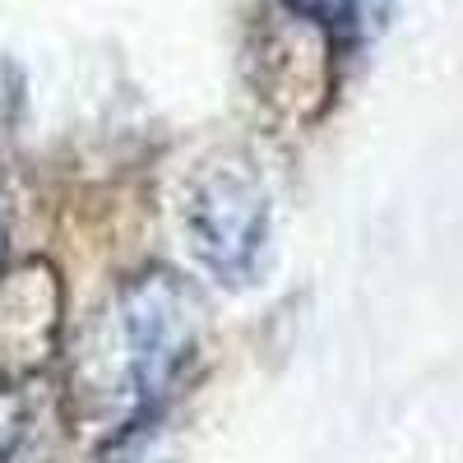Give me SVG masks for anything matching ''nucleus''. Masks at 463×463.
I'll use <instances>...</instances> for the list:
<instances>
[{"instance_id": "obj_5", "label": "nucleus", "mask_w": 463, "mask_h": 463, "mask_svg": "<svg viewBox=\"0 0 463 463\" xmlns=\"http://www.w3.org/2000/svg\"><path fill=\"white\" fill-rule=\"evenodd\" d=\"M0 264H5V213H0Z\"/></svg>"}, {"instance_id": "obj_4", "label": "nucleus", "mask_w": 463, "mask_h": 463, "mask_svg": "<svg viewBox=\"0 0 463 463\" xmlns=\"http://www.w3.org/2000/svg\"><path fill=\"white\" fill-rule=\"evenodd\" d=\"M301 14H311L320 24H347L357 14V0H292Z\"/></svg>"}, {"instance_id": "obj_2", "label": "nucleus", "mask_w": 463, "mask_h": 463, "mask_svg": "<svg viewBox=\"0 0 463 463\" xmlns=\"http://www.w3.org/2000/svg\"><path fill=\"white\" fill-rule=\"evenodd\" d=\"M269 232L264 185L246 163L209 167L185 195V241L218 283H246Z\"/></svg>"}, {"instance_id": "obj_3", "label": "nucleus", "mask_w": 463, "mask_h": 463, "mask_svg": "<svg viewBox=\"0 0 463 463\" xmlns=\"http://www.w3.org/2000/svg\"><path fill=\"white\" fill-rule=\"evenodd\" d=\"M19 431H24V403H19V394L10 390V384L0 380V463H5V454L14 449Z\"/></svg>"}, {"instance_id": "obj_1", "label": "nucleus", "mask_w": 463, "mask_h": 463, "mask_svg": "<svg viewBox=\"0 0 463 463\" xmlns=\"http://www.w3.org/2000/svg\"><path fill=\"white\" fill-rule=\"evenodd\" d=\"M116 334H121L126 394L135 408H153L181 375L190 347H195V301L176 279L148 274L121 292Z\"/></svg>"}]
</instances>
